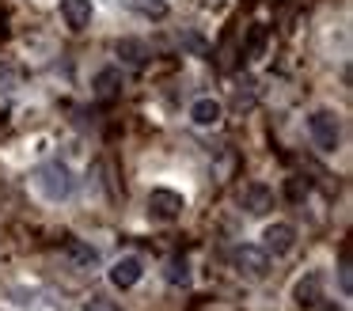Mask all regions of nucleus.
Listing matches in <instances>:
<instances>
[{
  "label": "nucleus",
  "instance_id": "obj_1",
  "mask_svg": "<svg viewBox=\"0 0 353 311\" xmlns=\"http://www.w3.org/2000/svg\"><path fill=\"white\" fill-rule=\"evenodd\" d=\"M34 186H39V194L46 197V201H65L77 182H72V171L61 159H50V163H42L39 171H34Z\"/></svg>",
  "mask_w": 353,
  "mask_h": 311
},
{
  "label": "nucleus",
  "instance_id": "obj_2",
  "mask_svg": "<svg viewBox=\"0 0 353 311\" xmlns=\"http://www.w3.org/2000/svg\"><path fill=\"white\" fill-rule=\"evenodd\" d=\"M307 129H312V141L319 144L323 152H334L342 144V121H338L334 110H315L307 118Z\"/></svg>",
  "mask_w": 353,
  "mask_h": 311
},
{
  "label": "nucleus",
  "instance_id": "obj_3",
  "mask_svg": "<svg viewBox=\"0 0 353 311\" xmlns=\"http://www.w3.org/2000/svg\"><path fill=\"white\" fill-rule=\"evenodd\" d=\"M232 265H236L239 273H247V277H266L270 254H266L262 247H251V243H243V247L232 250Z\"/></svg>",
  "mask_w": 353,
  "mask_h": 311
},
{
  "label": "nucleus",
  "instance_id": "obj_4",
  "mask_svg": "<svg viewBox=\"0 0 353 311\" xmlns=\"http://www.w3.org/2000/svg\"><path fill=\"white\" fill-rule=\"evenodd\" d=\"M183 209H186V197L183 194H175V190H152L148 194V212H152L156 220H179L183 217Z\"/></svg>",
  "mask_w": 353,
  "mask_h": 311
},
{
  "label": "nucleus",
  "instance_id": "obj_5",
  "mask_svg": "<svg viewBox=\"0 0 353 311\" xmlns=\"http://www.w3.org/2000/svg\"><path fill=\"white\" fill-rule=\"evenodd\" d=\"M107 277H110V285H114V288H133L141 277H145V262H141L137 254H122L107 270Z\"/></svg>",
  "mask_w": 353,
  "mask_h": 311
},
{
  "label": "nucleus",
  "instance_id": "obj_6",
  "mask_svg": "<svg viewBox=\"0 0 353 311\" xmlns=\"http://www.w3.org/2000/svg\"><path fill=\"white\" fill-rule=\"evenodd\" d=\"M296 247V228L292 224H270L262 232V250L266 254H289Z\"/></svg>",
  "mask_w": 353,
  "mask_h": 311
},
{
  "label": "nucleus",
  "instance_id": "obj_7",
  "mask_svg": "<svg viewBox=\"0 0 353 311\" xmlns=\"http://www.w3.org/2000/svg\"><path fill=\"white\" fill-rule=\"evenodd\" d=\"M221 118H224V106L216 103L213 95L194 99V103H190V121H194V126H201V129H216V126H221Z\"/></svg>",
  "mask_w": 353,
  "mask_h": 311
},
{
  "label": "nucleus",
  "instance_id": "obj_8",
  "mask_svg": "<svg viewBox=\"0 0 353 311\" xmlns=\"http://www.w3.org/2000/svg\"><path fill=\"white\" fill-rule=\"evenodd\" d=\"M92 15H95L92 0H61V19L69 23L72 30H84V27H92Z\"/></svg>",
  "mask_w": 353,
  "mask_h": 311
},
{
  "label": "nucleus",
  "instance_id": "obj_9",
  "mask_svg": "<svg viewBox=\"0 0 353 311\" xmlns=\"http://www.w3.org/2000/svg\"><path fill=\"white\" fill-rule=\"evenodd\" d=\"M292 300H296L300 308H315V303L323 300V273H307V277H300L296 288H292Z\"/></svg>",
  "mask_w": 353,
  "mask_h": 311
},
{
  "label": "nucleus",
  "instance_id": "obj_10",
  "mask_svg": "<svg viewBox=\"0 0 353 311\" xmlns=\"http://www.w3.org/2000/svg\"><path fill=\"white\" fill-rule=\"evenodd\" d=\"M92 88H95L99 99H114L118 91H122V72H118V68H99L95 80H92Z\"/></svg>",
  "mask_w": 353,
  "mask_h": 311
},
{
  "label": "nucleus",
  "instance_id": "obj_11",
  "mask_svg": "<svg viewBox=\"0 0 353 311\" xmlns=\"http://www.w3.org/2000/svg\"><path fill=\"white\" fill-rule=\"evenodd\" d=\"M114 50H118V57H125L130 65H145L148 61V46L141 42V38H118Z\"/></svg>",
  "mask_w": 353,
  "mask_h": 311
},
{
  "label": "nucleus",
  "instance_id": "obj_12",
  "mask_svg": "<svg viewBox=\"0 0 353 311\" xmlns=\"http://www.w3.org/2000/svg\"><path fill=\"white\" fill-rule=\"evenodd\" d=\"M65 250H69V258L80 265V270H92V265H99V250L88 247V243H80V239H69V247H65Z\"/></svg>",
  "mask_w": 353,
  "mask_h": 311
},
{
  "label": "nucleus",
  "instance_id": "obj_13",
  "mask_svg": "<svg viewBox=\"0 0 353 311\" xmlns=\"http://www.w3.org/2000/svg\"><path fill=\"white\" fill-rule=\"evenodd\" d=\"M270 201H274V194H270L266 186H247L243 190V209L247 212H266Z\"/></svg>",
  "mask_w": 353,
  "mask_h": 311
},
{
  "label": "nucleus",
  "instance_id": "obj_14",
  "mask_svg": "<svg viewBox=\"0 0 353 311\" xmlns=\"http://www.w3.org/2000/svg\"><path fill=\"white\" fill-rule=\"evenodd\" d=\"M163 277H168V285H186V281H190V265H186V258H171V262L163 265Z\"/></svg>",
  "mask_w": 353,
  "mask_h": 311
},
{
  "label": "nucleus",
  "instance_id": "obj_15",
  "mask_svg": "<svg viewBox=\"0 0 353 311\" xmlns=\"http://www.w3.org/2000/svg\"><path fill=\"white\" fill-rule=\"evenodd\" d=\"M266 38H270L266 27H251V34H247V57L251 61H259L266 53Z\"/></svg>",
  "mask_w": 353,
  "mask_h": 311
},
{
  "label": "nucleus",
  "instance_id": "obj_16",
  "mask_svg": "<svg viewBox=\"0 0 353 311\" xmlns=\"http://www.w3.org/2000/svg\"><path fill=\"white\" fill-rule=\"evenodd\" d=\"M338 285H342V296L353 292V262H350V247L342 250V258H338Z\"/></svg>",
  "mask_w": 353,
  "mask_h": 311
},
{
  "label": "nucleus",
  "instance_id": "obj_17",
  "mask_svg": "<svg viewBox=\"0 0 353 311\" xmlns=\"http://www.w3.org/2000/svg\"><path fill=\"white\" fill-rule=\"evenodd\" d=\"M84 311H122L114 300H107V296H92V300L84 303Z\"/></svg>",
  "mask_w": 353,
  "mask_h": 311
},
{
  "label": "nucleus",
  "instance_id": "obj_18",
  "mask_svg": "<svg viewBox=\"0 0 353 311\" xmlns=\"http://www.w3.org/2000/svg\"><path fill=\"white\" fill-rule=\"evenodd\" d=\"M304 194H307V182H304V186H300V182H289V197H296V201H300Z\"/></svg>",
  "mask_w": 353,
  "mask_h": 311
},
{
  "label": "nucleus",
  "instance_id": "obj_19",
  "mask_svg": "<svg viewBox=\"0 0 353 311\" xmlns=\"http://www.w3.org/2000/svg\"><path fill=\"white\" fill-rule=\"evenodd\" d=\"M327 311H342V308H327Z\"/></svg>",
  "mask_w": 353,
  "mask_h": 311
}]
</instances>
